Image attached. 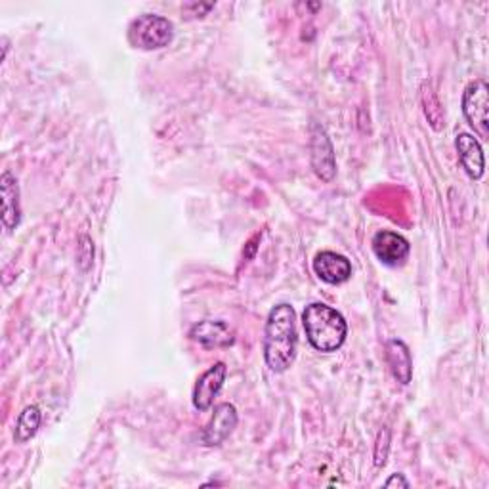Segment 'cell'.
<instances>
[{
	"mask_svg": "<svg viewBox=\"0 0 489 489\" xmlns=\"http://www.w3.org/2000/svg\"><path fill=\"white\" fill-rule=\"evenodd\" d=\"M373 251H375L377 259L386 266H397L402 264L409 254V241L396 234V231H379L373 237Z\"/></svg>",
	"mask_w": 489,
	"mask_h": 489,
	"instance_id": "cell-8",
	"label": "cell"
},
{
	"mask_svg": "<svg viewBox=\"0 0 489 489\" xmlns=\"http://www.w3.org/2000/svg\"><path fill=\"white\" fill-rule=\"evenodd\" d=\"M310 151H312V169L316 176L324 182H333L337 174V161H334V149L325 128L312 123L310 126Z\"/></svg>",
	"mask_w": 489,
	"mask_h": 489,
	"instance_id": "cell-5",
	"label": "cell"
},
{
	"mask_svg": "<svg viewBox=\"0 0 489 489\" xmlns=\"http://www.w3.org/2000/svg\"><path fill=\"white\" fill-rule=\"evenodd\" d=\"M422 106H424V115H427V119L432 124L434 131H442L444 111L440 108V101H437V98L434 94L432 86L427 83L422 84Z\"/></svg>",
	"mask_w": 489,
	"mask_h": 489,
	"instance_id": "cell-15",
	"label": "cell"
},
{
	"mask_svg": "<svg viewBox=\"0 0 489 489\" xmlns=\"http://www.w3.org/2000/svg\"><path fill=\"white\" fill-rule=\"evenodd\" d=\"M390 442V432L389 430H382L379 434V440H377V449H375V467H384L386 462V457H389V444Z\"/></svg>",
	"mask_w": 489,
	"mask_h": 489,
	"instance_id": "cell-16",
	"label": "cell"
},
{
	"mask_svg": "<svg viewBox=\"0 0 489 489\" xmlns=\"http://www.w3.org/2000/svg\"><path fill=\"white\" fill-rule=\"evenodd\" d=\"M297 314L293 306L277 304L266 321L264 331V359L269 371H287L297 356Z\"/></svg>",
	"mask_w": 489,
	"mask_h": 489,
	"instance_id": "cell-1",
	"label": "cell"
},
{
	"mask_svg": "<svg viewBox=\"0 0 489 489\" xmlns=\"http://www.w3.org/2000/svg\"><path fill=\"white\" fill-rule=\"evenodd\" d=\"M237 427V409L231 404H220L214 409L211 422L204 427L203 442L214 447L220 445Z\"/></svg>",
	"mask_w": 489,
	"mask_h": 489,
	"instance_id": "cell-9",
	"label": "cell"
},
{
	"mask_svg": "<svg viewBox=\"0 0 489 489\" xmlns=\"http://www.w3.org/2000/svg\"><path fill=\"white\" fill-rule=\"evenodd\" d=\"M302 324L308 341H310L317 352H337L344 344L346 334H349L346 319L334 308L324 302H314L306 306Z\"/></svg>",
	"mask_w": 489,
	"mask_h": 489,
	"instance_id": "cell-2",
	"label": "cell"
},
{
	"mask_svg": "<svg viewBox=\"0 0 489 489\" xmlns=\"http://www.w3.org/2000/svg\"><path fill=\"white\" fill-rule=\"evenodd\" d=\"M81 256H79V261L83 262V269H88L90 266V261H92V256H94V247H92V243H90V239L86 236L81 237Z\"/></svg>",
	"mask_w": 489,
	"mask_h": 489,
	"instance_id": "cell-17",
	"label": "cell"
},
{
	"mask_svg": "<svg viewBox=\"0 0 489 489\" xmlns=\"http://www.w3.org/2000/svg\"><path fill=\"white\" fill-rule=\"evenodd\" d=\"M386 362L392 371L394 379L400 384H409L413 377V362H411V352L402 341H390L386 344Z\"/></svg>",
	"mask_w": 489,
	"mask_h": 489,
	"instance_id": "cell-13",
	"label": "cell"
},
{
	"mask_svg": "<svg viewBox=\"0 0 489 489\" xmlns=\"http://www.w3.org/2000/svg\"><path fill=\"white\" fill-rule=\"evenodd\" d=\"M386 487H409V482L404 478L402 474H394L390 480H386Z\"/></svg>",
	"mask_w": 489,
	"mask_h": 489,
	"instance_id": "cell-18",
	"label": "cell"
},
{
	"mask_svg": "<svg viewBox=\"0 0 489 489\" xmlns=\"http://www.w3.org/2000/svg\"><path fill=\"white\" fill-rule=\"evenodd\" d=\"M189 337L207 346V349H226V346H231L236 341L234 331H231L224 321H212V319H204L199 321L191 327Z\"/></svg>",
	"mask_w": 489,
	"mask_h": 489,
	"instance_id": "cell-10",
	"label": "cell"
},
{
	"mask_svg": "<svg viewBox=\"0 0 489 489\" xmlns=\"http://www.w3.org/2000/svg\"><path fill=\"white\" fill-rule=\"evenodd\" d=\"M462 113L480 138L489 136V86L478 79L467 86L462 94Z\"/></svg>",
	"mask_w": 489,
	"mask_h": 489,
	"instance_id": "cell-4",
	"label": "cell"
},
{
	"mask_svg": "<svg viewBox=\"0 0 489 489\" xmlns=\"http://www.w3.org/2000/svg\"><path fill=\"white\" fill-rule=\"evenodd\" d=\"M38 427H41V411H38L36 405L25 407L16 424V442L18 444L29 442L36 434Z\"/></svg>",
	"mask_w": 489,
	"mask_h": 489,
	"instance_id": "cell-14",
	"label": "cell"
},
{
	"mask_svg": "<svg viewBox=\"0 0 489 489\" xmlns=\"http://www.w3.org/2000/svg\"><path fill=\"white\" fill-rule=\"evenodd\" d=\"M228 369L224 364H216L209 371H204L197 379L193 389V405L199 411H209L214 404V397L222 390Z\"/></svg>",
	"mask_w": 489,
	"mask_h": 489,
	"instance_id": "cell-6",
	"label": "cell"
},
{
	"mask_svg": "<svg viewBox=\"0 0 489 489\" xmlns=\"http://www.w3.org/2000/svg\"><path fill=\"white\" fill-rule=\"evenodd\" d=\"M174 38V25L156 14L136 18L128 28V41L140 50H161L169 46Z\"/></svg>",
	"mask_w": 489,
	"mask_h": 489,
	"instance_id": "cell-3",
	"label": "cell"
},
{
	"mask_svg": "<svg viewBox=\"0 0 489 489\" xmlns=\"http://www.w3.org/2000/svg\"><path fill=\"white\" fill-rule=\"evenodd\" d=\"M314 272L319 279H324L329 285H341L352 276V264L342 254L333 251L319 253L314 259Z\"/></svg>",
	"mask_w": 489,
	"mask_h": 489,
	"instance_id": "cell-7",
	"label": "cell"
},
{
	"mask_svg": "<svg viewBox=\"0 0 489 489\" xmlns=\"http://www.w3.org/2000/svg\"><path fill=\"white\" fill-rule=\"evenodd\" d=\"M455 146L459 151V159H461L462 169L467 171V174L470 178L480 180L485 171V161H484V151H482L480 141L470 134H459Z\"/></svg>",
	"mask_w": 489,
	"mask_h": 489,
	"instance_id": "cell-12",
	"label": "cell"
},
{
	"mask_svg": "<svg viewBox=\"0 0 489 489\" xmlns=\"http://www.w3.org/2000/svg\"><path fill=\"white\" fill-rule=\"evenodd\" d=\"M0 193H3V224L8 231H14L21 222L20 186L14 174L8 171L0 178Z\"/></svg>",
	"mask_w": 489,
	"mask_h": 489,
	"instance_id": "cell-11",
	"label": "cell"
}]
</instances>
